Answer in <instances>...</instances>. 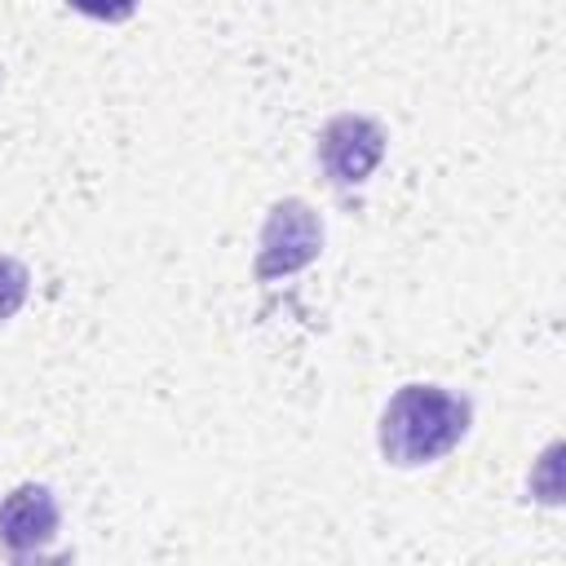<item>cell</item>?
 Returning a JSON list of instances; mask_svg holds the SVG:
<instances>
[{"label": "cell", "mask_w": 566, "mask_h": 566, "mask_svg": "<svg viewBox=\"0 0 566 566\" xmlns=\"http://www.w3.org/2000/svg\"><path fill=\"white\" fill-rule=\"evenodd\" d=\"M66 4L88 13V18H102V22H124L137 9V0H66Z\"/></svg>", "instance_id": "obj_6"}, {"label": "cell", "mask_w": 566, "mask_h": 566, "mask_svg": "<svg viewBox=\"0 0 566 566\" xmlns=\"http://www.w3.org/2000/svg\"><path fill=\"white\" fill-rule=\"evenodd\" d=\"M385 155V128L367 115H336L318 137V159L332 181L358 186L371 177V168Z\"/></svg>", "instance_id": "obj_3"}, {"label": "cell", "mask_w": 566, "mask_h": 566, "mask_svg": "<svg viewBox=\"0 0 566 566\" xmlns=\"http://www.w3.org/2000/svg\"><path fill=\"white\" fill-rule=\"evenodd\" d=\"M53 535H57V500H53L49 486L27 482V486L4 495V504H0V548L9 557L22 562V557L40 553Z\"/></svg>", "instance_id": "obj_4"}, {"label": "cell", "mask_w": 566, "mask_h": 566, "mask_svg": "<svg viewBox=\"0 0 566 566\" xmlns=\"http://www.w3.org/2000/svg\"><path fill=\"white\" fill-rule=\"evenodd\" d=\"M469 429V402L442 385H402L380 416V455L389 464H429Z\"/></svg>", "instance_id": "obj_1"}, {"label": "cell", "mask_w": 566, "mask_h": 566, "mask_svg": "<svg viewBox=\"0 0 566 566\" xmlns=\"http://www.w3.org/2000/svg\"><path fill=\"white\" fill-rule=\"evenodd\" d=\"M323 248V226L314 217V208L305 199H283L270 208L265 226H261V256H256V274L261 279H279V274H296L301 265H310Z\"/></svg>", "instance_id": "obj_2"}, {"label": "cell", "mask_w": 566, "mask_h": 566, "mask_svg": "<svg viewBox=\"0 0 566 566\" xmlns=\"http://www.w3.org/2000/svg\"><path fill=\"white\" fill-rule=\"evenodd\" d=\"M27 287H31L27 265H22V261H13V256H0V323H4V318H13V314L22 310Z\"/></svg>", "instance_id": "obj_5"}]
</instances>
